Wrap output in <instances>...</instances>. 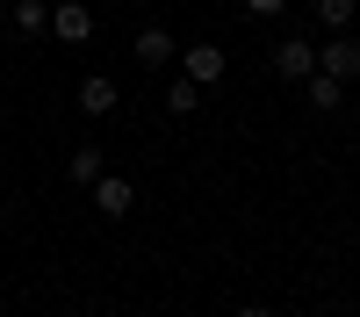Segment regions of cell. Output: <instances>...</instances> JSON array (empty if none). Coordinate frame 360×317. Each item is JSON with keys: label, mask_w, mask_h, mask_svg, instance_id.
Instances as JSON below:
<instances>
[{"label": "cell", "mask_w": 360, "mask_h": 317, "mask_svg": "<svg viewBox=\"0 0 360 317\" xmlns=\"http://www.w3.org/2000/svg\"><path fill=\"white\" fill-rule=\"evenodd\" d=\"M274 72L303 86V79L317 72V44H303V37H281V44H274Z\"/></svg>", "instance_id": "obj_4"}, {"label": "cell", "mask_w": 360, "mask_h": 317, "mask_svg": "<svg viewBox=\"0 0 360 317\" xmlns=\"http://www.w3.org/2000/svg\"><path fill=\"white\" fill-rule=\"evenodd\" d=\"M195 101H202L195 79H173V86H166V108H173V115H195Z\"/></svg>", "instance_id": "obj_11"}, {"label": "cell", "mask_w": 360, "mask_h": 317, "mask_svg": "<svg viewBox=\"0 0 360 317\" xmlns=\"http://www.w3.org/2000/svg\"><path fill=\"white\" fill-rule=\"evenodd\" d=\"M8 22L22 29V37H44L51 29V0H8Z\"/></svg>", "instance_id": "obj_9"}, {"label": "cell", "mask_w": 360, "mask_h": 317, "mask_svg": "<svg viewBox=\"0 0 360 317\" xmlns=\"http://www.w3.org/2000/svg\"><path fill=\"white\" fill-rule=\"evenodd\" d=\"M288 0H245V15H281Z\"/></svg>", "instance_id": "obj_13"}, {"label": "cell", "mask_w": 360, "mask_h": 317, "mask_svg": "<svg viewBox=\"0 0 360 317\" xmlns=\"http://www.w3.org/2000/svg\"><path fill=\"white\" fill-rule=\"evenodd\" d=\"M115 101H123V86H115L108 72H86V79H79V108H86V115H115Z\"/></svg>", "instance_id": "obj_6"}, {"label": "cell", "mask_w": 360, "mask_h": 317, "mask_svg": "<svg viewBox=\"0 0 360 317\" xmlns=\"http://www.w3.org/2000/svg\"><path fill=\"white\" fill-rule=\"evenodd\" d=\"M101 173H108V166H101V144H79V152H72V181H79V188H94Z\"/></svg>", "instance_id": "obj_10"}, {"label": "cell", "mask_w": 360, "mask_h": 317, "mask_svg": "<svg viewBox=\"0 0 360 317\" xmlns=\"http://www.w3.org/2000/svg\"><path fill=\"white\" fill-rule=\"evenodd\" d=\"M130 202H137V188L123 181V173H101V181H94V209L101 216H130Z\"/></svg>", "instance_id": "obj_7"}, {"label": "cell", "mask_w": 360, "mask_h": 317, "mask_svg": "<svg viewBox=\"0 0 360 317\" xmlns=\"http://www.w3.org/2000/svg\"><path fill=\"white\" fill-rule=\"evenodd\" d=\"M238 317H274V310H266V303H245V310H238Z\"/></svg>", "instance_id": "obj_14"}, {"label": "cell", "mask_w": 360, "mask_h": 317, "mask_svg": "<svg viewBox=\"0 0 360 317\" xmlns=\"http://www.w3.org/2000/svg\"><path fill=\"white\" fill-rule=\"evenodd\" d=\"M317 15H324V29H353L360 0H317Z\"/></svg>", "instance_id": "obj_12"}, {"label": "cell", "mask_w": 360, "mask_h": 317, "mask_svg": "<svg viewBox=\"0 0 360 317\" xmlns=\"http://www.w3.org/2000/svg\"><path fill=\"white\" fill-rule=\"evenodd\" d=\"M303 94H310V108H317V115H339V101H346V79H332V72H310V79H303Z\"/></svg>", "instance_id": "obj_8"}, {"label": "cell", "mask_w": 360, "mask_h": 317, "mask_svg": "<svg viewBox=\"0 0 360 317\" xmlns=\"http://www.w3.org/2000/svg\"><path fill=\"white\" fill-rule=\"evenodd\" d=\"M0 22H8V0H0Z\"/></svg>", "instance_id": "obj_15"}, {"label": "cell", "mask_w": 360, "mask_h": 317, "mask_svg": "<svg viewBox=\"0 0 360 317\" xmlns=\"http://www.w3.org/2000/svg\"><path fill=\"white\" fill-rule=\"evenodd\" d=\"M173 65H180V79H195V86H217V79L231 72V58H224V44H188V51L173 58Z\"/></svg>", "instance_id": "obj_1"}, {"label": "cell", "mask_w": 360, "mask_h": 317, "mask_svg": "<svg viewBox=\"0 0 360 317\" xmlns=\"http://www.w3.org/2000/svg\"><path fill=\"white\" fill-rule=\"evenodd\" d=\"M130 51H137V65H152V72H166L173 58H180V44L166 37L159 22H152V29H137V44H130Z\"/></svg>", "instance_id": "obj_5"}, {"label": "cell", "mask_w": 360, "mask_h": 317, "mask_svg": "<svg viewBox=\"0 0 360 317\" xmlns=\"http://www.w3.org/2000/svg\"><path fill=\"white\" fill-rule=\"evenodd\" d=\"M51 37L58 44H86L94 37V8L86 0H51Z\"/></svg>", "instance_id": "obj_2"}, {"label": "cell", "mask_w": 360, "mask_h": 317, "mask_svg": "<svg viewBox=\"0 0 360 317\" xmlns=\"http://www.w3.org/2000/svg\"><path fill=\"white\" fill-rule=\"evenodd\" d=\"M317 72H332V79H346V86L360 79V44L346 37V29H332V44L317 51Z\"/></svg>", "instance_id": "obj_3"}]
</instances>
